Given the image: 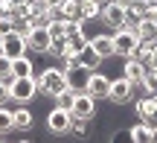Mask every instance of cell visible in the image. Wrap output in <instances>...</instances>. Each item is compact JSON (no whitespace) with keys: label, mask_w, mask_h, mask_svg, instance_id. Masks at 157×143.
<instances>
[{"label":"cell","mask_w":157,"mask_h":143,"mask_svg":"<svg viewBox=\"0 0 157 143\" xmlns=\"http://www.w3.org/2000/svg\"><path fill=\"white\" fill-rule=\"evenodd\" d=\"M0 53L9 58H17V56H26L29 47H26V35L21 32V29H12L9 35H3L0 38Z\"/></svg>","instance_id":"cell-4"},{"label":"cell","mask_w":157,"mask_h":143,"mask_svg":"<svg viewBox=\"0 0 157 143\" xmlns=\"http://www.w3.org/2000/svg\"><path fill=\"white\" fill-rule=\"evenodd\" d=\"M0 143H6V140H3V134H0Z\"/></svg>","instance_id":"cell-39"},{"label":"cell","mask_w":157,"mask_h":143,"mask_svg":"<svg viewBox=\"0 0 157 143\" xmlns=\"http://www.w3.org/2000/svg\"><path fill=\"white\" fill-rule=\"evenodd\" d=\"M73 102H76V91H70V88L56 97V105H58V108H64V111H73Z\"/></svg>","instance_id":"cell-24"},{"label":"cell","mask_w":157,"mask_h":143,"mask_svg":"<svg viewBox=\"0 0 157 143\" xmlns=\"http://www.w3.org/2000/svg\"><path fill=\"white\" fill-rule=\"evenodd\" d=\"M12 129H15V132H32L35 129V117H32V111H29L26 105L12 111Z\"/></svg>","instance_id":"cell-14"},{"label":"cell","mask_w":157,"mask_h":143,"mask_svg":"<svg viewBox=\"0 0 157 143\" xmlns=\"http://www.w3.org/2000/svg\"><path fill=\"white\" fill-rule=\"evenodd\" d=\"M3 3H12V0H3Z\"/></svg>","instance_id":"cell-40"},{"label":"cell","mask_w":157,"mask_h":143,"mask_svg":"<svg viewBox=\"0 0 157 143\" xmlns=\"http://www.w3.org/2000/svg\"><path fill=\"white\" fill-rule=\"evenodd\" d=\"M84 91L90 93V97L99 102V99H108V91H111V79H108L102 70H93L90 73V79H87V88Z\"/></svg>","instance_id":"cell-8"},{"label":"cell","mask_w":157,"mask_h":143,"mask_svg":"<svg viewBox=\"0 0 157 143\" xmlns=\"http://www.w3.org/2000/svg\"><path fill=\"white\" fill-rule=\"evenodd\" d=\"M151 143H157V126H151Z\"/></svg>","instance_id":"cell-35"},{"label":"cell","mask_w":157,"mask_h":143,"mask_svg":"<svg viewBox=\"0 0 157 143\" xmlns=\"http://www.w3.org/2000/svg\"><path fill=\"white\" fill-rule=\"evenodd\" d=\"M96 18H102V6L99 0H82V21H96Z\"/></svg>","instance_id":"cell-19"},{"label":"cell","mask_w":157,"mask_h":143,"mask_svg":"<svg viewBox=\"0 0 157 143\" xmlns=\"http://www.w3.org/2000/svg\"><path fill=\"white\" fill-rule=\"evenodd\" d=\"M87 32H84V29H82V32H76V35H67V47H70V50H73V53H82L84 50V47H87Z\"/></svg>","instance_id":"cell-23"},{"label":"cell","mask_w":157,"mask_h":143,"mask_svg":"<svg viewBox=\"0 0 157 143\" xmlns=\"http://www.w3.org/2000/svg\"><path fill=\"white\" fill-rule=\"evenodd\" d=\"M58 9H61L64 21H76V18H82V0H64Z\"/></svg>","instance_id":"cell-18"},{"label":"cell","mask_w":157,"mask_h":143,"mask_svg":"<svg viewBox=\"0 0 157 143\" xmlns=\"http://www.w3.org/2000/svg\"><path fill=\"white\" fill-rule=\"evenodd\" d=\"M137 38L140 41H146V44H154L157 41V21H151V18H143L140 23H137Z\"/></svg>","instance_id":"cell-16"},{"label":"cell","mask_w":157,"mask_h":143,"mask_svg":"<svg viewBox=\"0 0 157 143\" xmlns=\"http://www.w3.org/2000/svg\"><path fill=\"white\" fill-rule=\"evenodd\" d=\"M6 76H12V58L0 53V79H6Z\"/></svg>","instance_id":"cell-29"},{"label":"cell","mask_w":157,"mask_h":143,"mask_svg":"<svg viewBox=\"0 0 157 143\" xmlns=\"http://www.w3.org/2000/svg\"><path fill=\"white\" fill-rule=\"evenodd\" d=\"M148 143H151V140H148Z\"/></svg>","instance_id":"cell-41"},{"label":"cell","mask_w":157,"mask_h":143,"mask_svg":"<svg viewBox=\"0 0 157 143\" xmlns=\"http://www.w3.org/2000/svg\"><path fill=\"white\" fill-rule=\"evenodd\" d=\"M6 99H9V85H6V82L0 79V105H3Z\"/></svg>","instance_id":"cell-31"},{"label":"cell","mask_w":157,"mask_h":143,"mask_svg":"<svg viewBox=\"0 0 157 143\" xmlns=\"http://www.w3.org/2000/svg\"><path fill=\"white\" fill-rule=\"evenodd\" d=\"M35 97H38V79H35V76H15V79L9 82V99L26 105V102H32Z\"/></svg>","instance_id":"cell-2"},{"label":"cell","mask_w":157,"mask_h":143,"mask_svg":"<svg viewBox=\"0 0 157 143\" xmlns=\"http://www.w3.org/2000/svg\"><path fill=\"white\" fill-rule=\"evenodd\" d=\"M32 58H29V53L26 56H17V58H12V76H32Z\"/></svg>","instance_id":"cell-17"},{"label":"cell","mask_w":157,"mask_h":143,"mask_svg":"<svg viewBox=\"0 0 157 143\" xmlns=\"http://www.w3.org/2000/svg\"><path fill=\"white\" fill-rule=\"evenodd\" d=\"M47 32H50V38H67L64 18H58V21H50V23H47Z\"/></svg>","instance_id":"cell-25"},{"label":"cell","mask_w":157,"mask_h":143,"mask_svg":"<svg viewBox=\"0 0 157 143\" xmlns=\"http://www.w3.org/2000/svg\"><path fill=\"white\" fill-rule=\"evenodd\" d=\"M6 143H9V140H6Z\"/></svg>","instance_id":"cell-42"},{"label":"cell","mask_w":157,"mask_h":143,"mask_svg":"<svg viewBox=\"0 0 157 143\" xmlns=\"http://www.w3.org/2000/svg\"><path fill=\"white\" fill-rule=\"evenodd\" d=\"M111 143H131V132L128 129H117V132L111 134Z\"/></svg>","instance_id":"cell-28"},{"label":"cell","mask_w":157,"mask_h":143,"mask_svg":"<svg viewBox=\"0 0 157 143\" xmlns=\"http://www.w3.org/2000/svg\"><path fill=\"white\" fill-rule=\"evenodd\" d=\"M102 23H108L111 29H122V26H125V9L111 0V3L102 9Z\"/></svg>","instance_id":"cell-12"},{"label":"cell","mask_w":157,"mask_h":143,"mask_svg":"<svg viewBox=\"0 0 157 143\" xmlns=\"http://www.w3.org/2000/svg\"><path fill=\"white\" fill-rule=\"evenodd\" d=\"M146 70H148V67H146V64H143V62H137L134 56L122 58V76H125V79H131V82H134L137 88H140L143 76H146Z\"/></svg>","instance_id":"cell-13"},{"label":"cell","mask_w":157,"mask_h":143,"mask_svg":"<svg viewBox=\"0 0 157 143\" xmlns=\"http://www.w3.org/2000/svg\"><path fill=\"white\" fill-rule=\"evenodd\" d=\"M64 3V0H50V6H61Z\"/></svg>","instance_id":"cell-36"},{"label":"cell","mask_w":157,"mask_h":143,"mask_svg":"<svg viewBox=\"0 0 157 143\" xmlns=\"http://www.w3.org/2000/svg\"><path fill=\"white\" fill-rule=\"evenodd\" d=\"M73 117H96V99L90 97L87 91H78V93H76Z\"/></svg>","instance_id":"cell-11"},{"label":"cell","mask_w":157,"mask_h":143,"mask_svg":"<svg viewBox=\"0 0 157 143\" xmlns=\"http://www.w3.org/2000/svg\"><path fill=\"white\" fill-rule=\"evenodd\" d=\"M134 91H137V85H134L131 79H125V76H117V79H111L108 99H111L113 105H128L131 99H134Z\"/></svg>","instance_id":"cell-3"},{"label":"cell","mask_w":157,"mask_h":143,"mask_svg":"<svg viewBox=\"0 0 157 143\" xmlns=\"http://www.w3.org/2000/svg\"><path fill=\"white\" fill-rule=\"evenodd\" d=\"M67 50V38H52V44H50V53L47 56H56V58H61V53Z\"/></svg>","instance_id":"cell-27"},{"label":"cell","mask_w":157,"mask_h":143,"mask_svg":"<svg viewBox=\"0 0 157 143\" xmlns=\"http://www.w3.org/2000/svg\"><path fill=\"white\" fill-rule=\"evenodd\" d=\"M9 132H15L12 129V108L0 105V134H9Z\"/></svg>","instance_id":"cell-26"},{"label":"cell","mask_w":157,"mask_h":143,"mask_svg":"<svg viewBox=\"0 0 157 143\" xmlns=\"http://www.w3.org/2000/svg\"><path fill=\"white\" fill-rule=\"evenodd\" d=\"M137 44H140V38H137L134 29H125V26H122V29L113 32V53H117V56H122V58L134 56Z\"/></svg>","instance_id":"cell-5"},{"label":"cell","mask_w":157,"mask_h":143,"mask_svg":"<svg viewBox=\"0 0 157 143\" xmlns=\"http://www.w3.org/2000/svg\"><path fill=\"white\" fill-rule=\"evenodd\" d=\"M90 73L93 70H87V67H82V64H76V67H64V79H67V88L70 91H84L87 88V79H90Z\"/></svg>","instance_id":"cell-9"},{"label":"cell","mask_w":157,"mask_h":143,"mask_svg":"<svg viewBox=\"0 0 157 143\" xmlns=\"http://www.w3.org/2000/svg\"><path fill=\"white\" fill-rule=\"evenodd\" d=\"M70 126H73V111H64V108H50V114H47V129H50L52 134H67Z\"/></svg>","instance_id":"cell-6"},{"label":"cell","mask_w":157,"mask_h":143,"mask_svg":"<svg viewBox=\"0 0 157 143\" xmlns=\"http://www.w3.org/2000/svg\"><path fill=\"white\" fill-rule=\"evenodd\" d=\"M78 64H82V67H87V70H99V64H102V58L96 56L93 50H90V44L84 47L82 53H78Z\"/></svg>","instance_id":"cell-20"},{"label":"cell","mask_w":157,"mask_h":143,"mask_svg":"<svg viewBox=\"0 0 157 143\" xmlns=\"http://www.w3.org/2000/svg\"><path fill=\"white\" fill-rule=\"evenodd\" d=\"M12 29H15V21H12L9 15H6V18H0V38H3V35H9Z\"/></svg>","instance_id":"cell-30"},{"label":"cell","mask_w":157,"mask_h":143,"mask_svg":"<svg viewBox=\"0 0 157 143\" xmlns=\"http://www.w3.org/2000/svg\"><path fill=\"white\" fill-rule=\"evenodd\" d=\"M113 3H117V6H122V9H125V12H128V9H131V6H134V3H131V0H113Z\"/></svg>","instance_id":"cell-32"},{"label":"cell","mask_w":157,"mask_h":143,"mask_svg":"<svg viewBox=\"0 0 157 143\" xmlns=\"http://www.w3.org/2000/svg\"><path fill=\"white\" fill-rule=\"evenodd\" d=\"M29 3H32V0H12L9 6H29Z\"/></svg>","instance_id":"cell-34"},{"label":"cell","mask_w":157,"mask_h":143,"mask_svg":"<svg viewBox=\"0 0 157 143\" xmlns=\"http://www.w3.org/2000/svg\"><path fill=\"white\" fill-rule=\"evenodd\" d=\"M61 91H67V79H64V67H44L38 76V97L56 99Z\"/></svg>","instance_id":"cell-1"},{"label":"cell","mask_w":157,"mask_h":143,"mask_svg":"<svg viewBox=\"0 0 157 143\" xmlns=\"http://www.w3.org/2000/svg\"><path fill=\"white\" fill-rule=\"evenodd\" d=\"M90 50L96 53V56L102 58V62H105V58H111V56H117V53H113V35H90Z\"/></svg>","instance_id":"cell-10"},{"label":"cell","mask_w":157,"mask_h":143,"mask_svg":"<svg viewBox=\"0 0 157 143\" xmlns=\"http://www.w3.org/2000/svg\"><path fill=\"white\" fill-rule=\"evenodd\" d=\"M9 15V3H3V0H0V18H6Z\"/></svg>","instance_id":"cell-33"},{"label":"cell","mask_w":157,"mask_h":143,"mask_svg":"<svg viewBox=\"0 0 157 143\" xmlns=\"http://www.w3.org/2000/svg\"><path fill=\"white\" fill-rule=\"evenodd\" d=\"M50 44H52V38H50V32H47V26H29V32H26V47H29L32 53L47 56V53H50Z\"/></svg>","instance_id":"cell-7"},{"label":"cell","mask_w":157,"mask_h":143,"mask_svg":"<svg viewBox=\"0 0 157 143\" xmlns=\"http://www.w3.org/2000/svg\"><path fill=\"white\" fill-rule=\"evenodd\" d=\"M76 140H87L93 134V117H73V126H70Z\"/></svg>","instance_id":"cell-15"},{"label":"cell","mask_w":157,"mask_h":143,"mask_svg":"<svg viewBox=\"0 0 157 143\" xmlns=\"http://www.w3.org/2000/svg\"><path fill=\"white\" fill-rule=\"evenodd\" d=\"M140 88H143L146 93H157V64H154V67H148V70H146V76H143Z\"/></svg>","instance_id":"cell-22"},{"label":"cell","mask_w":157,"mask_h":143,"mask_svg":"<svg viewBox=\"0 0 157 143\" xmlns=\"http://www.w3.org/2000/svg\"><path fill=\"white\" fill-rule=\"evenodd\" d=\"M128 132H131V143H148L151 140V126H146V123H137Z\"/></svg>","instance_id":"cell-21"},{"label":"cell","mask_w":157,"mask_h":143,"mask_svg":"<svg viewBox=\"0 0 157 143\" xmlns=\"http://www.w3.org/2000/svg\"><path fill=\"white\" fill-rule=\"evenodd\" d=\"M131 3H146V0H131Z\"/></svg>","instance_id":"cell-38"},{"label":"cell","mask_w":157,"mask_h":143,"mask_svg":"<svg viewBox=\"0 0 157 143\" xmlns=\"http://www.w3.org/2000/svg\"><path fill=\"white\" fill-rule=\"evenodd\" d=\"M15 143H32V140H15Z\"/></svg>","instance_id":"cell-37"}]
</instances>
